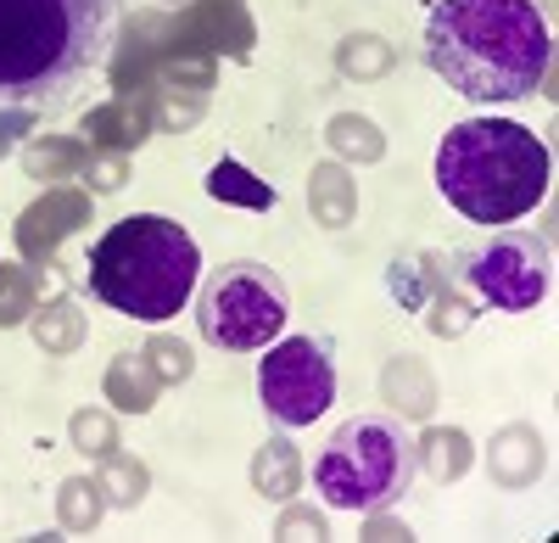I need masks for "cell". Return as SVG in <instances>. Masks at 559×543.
<instances>
[{
    "mask_svg": "<svg viewBox=\"0 0 559 543\" xmlns=\"http://www.w3.org/2000/svg\"><path fill=\"white\" fill-rule=\"evenodd\" d=\"M129 0H0V118H68L112 68Z\"/></svg>",
    "mask_w": 559,
    "mask_h": 543,
    "instance_id": "6da1fadb",
    "label": "cell"
},
{
    "mask_svg": "<svg viewBox=\"0 0 559 543\" xmlns=\"http://www.w3.org/2000/svg\"><path fill=\"white\" fill-rule=\"evenodd\" d=\"M426 68L464 102H532L554 68V34L532 0H437Z\"/></svg>",
    "mask_w": 559,
    "mask_h": 543,
    "instance_id": "7a4b0ae2",
    "label": "cell"
},
{
    "mask_svg": "<svg viewBox=\"0 0 559 543\" xmlns=\"http://www.w3.org/2000/svg\"><path fill=\"white\" fill-rule=\"evenodd\" d=\"M437 191L471 224H515L548 191V146L515 118H464L437 146Z\"/></svg>",
    "mask_w": 559,
    "mask_h": 543,
    "instance_id": "3957f363",
    "label": "cell"
},
{
    "mask_svg": "<svg viewBox=\"0 0 559 543\" xmlns=\"http://www.w3.org/2000/svg\"><path fill=\"white\" fill-rule=\"evenodd\" d=\"M202 247L168 213H129L90 247V292L112 314L163 326L197 297Z\"/></svg>",
    "mask_w": 559,
    "mask_h": 543,
    "instance_id": "277c9868",
    "label": "cell"
},
{
    "mask_svg": "<svg viewBox=\"0 0 559 543\" xmlns=\"http://www.w3.org/2000/svg\"><path fill=\"white\" fill-rule=\"evenodd\" d=\"M419 476V442L397 415H353L324 437L313 460L319 499L342 516H369L397 505Z\"/></svg>",
    "mask_w": 559,
    "mask_h": 543,
    "instance_id": "5b68a950",
    "label": "cell"
},
{
    "mask_svg": "<svg viewBox=\"0 0 559 543\" xmlns=\"http://www.w3.org/2000/svg\"><path fill=\"white\" fill-rule=\"evenodd\" d=\"M292 320V292L258 258L213 269L197 292V331L224 353H263Z\"/></svg>",
    "mask_w": 559,
    "mask_h": 543,
    "instance_id": "8992f818",
    "label": "cell"
},
{
    "mask_svg": "<svg viewBox=\"0 0 559 543\" xmlns=\"http://www.w3.org/2000/svg\"><path fill=\"white\" fill-rule=\"evenodd\" d=\"M258 398L274 426H313L336 403V347L324 337H274L258 358Z\"/></svg>",
    "mask_w": 559,
    "mask_h": 543,
    "instance_id": "52a82bcc",
    "label": "cell"
},
{
    "mask_svg": "<svg viewBox=\"0 0 559 543\" xmlns=\"http://www.w3.org/2000/svg\"><path fill=\"white\" fill-rule=\"evenodd\" d=\"M459 275L487 308L526 314L554 292V258L548 241L532 231H487L476 247L459 252Z\"/></svg>",
    "mask_w": 559,
    "mask_h": 543,
    "instance_id": "ba28073f",
    "label": "cell"
},
{
    "mask_svg": "<svg viewBox=\"0 0 559 543\" xmlns=\"http://www.w3.org/2000/svg\"><path fill=\"white\" fill-rule=\"evenodd\" d=\"M207 197L213 202H241V208H252V213H269L280 197H274V186L269 179H258L252 168H241V163H213V174H207Z\"/></svg>",
    "mask_w": 559,
    "mask_h": 543,
    "instance_id": "9c48e42d",
    "label": "cell"
}]
</instances>
